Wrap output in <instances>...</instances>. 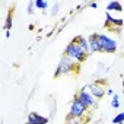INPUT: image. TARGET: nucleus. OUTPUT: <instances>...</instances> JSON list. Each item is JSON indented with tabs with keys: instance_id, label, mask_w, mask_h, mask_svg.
Instances as JSON below:
<instances>
[{
	"instance_id": "obj_1",
	"label": "nucleus",
	"mask_w": 124,
	"mask_h": 124,
	"mask_svg": "<svg viewBox=\"0 0 124 124\" xmlns=\"http://www.w3.org/2000/svg\"><path fill=\"white\" fill-rule=\"evenodd\" d=\"M79 66V63H76V61L73 58H70L69 55L63 54V57H61V60L58 61V66L55 69V73H54V78H58V76H63V75H67L73 70H76Z\"/></svg>"
},
{
	"instance_id": "obj_2",
	"label": "nucleus",
	"mask_w": 124,
	"mask_h": 124,
	"mask_svg": "<svg viewBox=\"0 0 124 124\" xmlns=\"http://www.w3.org/2000/svg\"><path fill=\"white\" fill-rule=\"evenodd\" d=\"M64 54L69 55L70 58H73L76 63H82V61H85L86 57H88V54L83 51V48H82L75 39L67 44V47H66V50H64Z\"/></svg>"
},
{
	"instance_id": "obj_3",
	"label": "nucleus",
	"mask_w": 124,
	"mask_h": 124,
	"mask_svg": "<svg viewBox=\"0 0 124 124\" xmlns=\"http://www.w3.org/2000/svg\"><path fill=\"white\" fill-rule=\"evenodd\" d=\"M99 38V47H101V53H108V54H112L117 51V41L112 39L109 35H105V34H99L98 35Z\"/></svg>"
},
{
	"instance_id": "obj_4",
	"label": "nucleus",
	"mask_w": 124,
	"mask_h": 124,
	"mask_svg": "<svg viewBox=\"0 0 124 124\" xmlns=\"http://www.w3.org/2000/svg\"><path fill=\"white\" fill-rule=\"evenodd\" d=\"M76 96L79 98V101H80V102L88 108V109H89V108H95V107H96V101H98V99H96L91 92H89L88 85H86L85 88H82V89L76 93Z\"/></svg>"
},
{
	"instance_id": "obj_5",
	"label": "nucleus",
	"mask_w": 124,
	"mask_h": 124,
	"mask_svg": "<svg viewBox=\"0 0 124 124\" xmlns=\"http://www.w3.org/2000/svg\"><path fill=\"white\" fill-rule=\"evenodd\" d=\"M86 112H88V108L79 101V98L75 95V98H73V101H72V104H70V115L72 117H75V118H83L85 115H86Z\"/></svg>"
},
{
	"instance_id": "obj_6",
	"label": "nucleus",
	"mask_w": 124,
	"mask_h": 124,
	"mask_svg": "<svg viewBox=\"0 0 124 124\" xmlns=\"http://www.w3.org/2000/svg\"><path fill=\"white\" fill-rule=\"evenodd\" d=\"M88 89H89V92H91L96 99H99V98H102L104 95H107V93H105V88H104L101 83H89V85H88Z\"/></svg>"
},
{
	"instance_id": "obj_7",
	"label": "nucleus",
	"mask_w": 124,
	"mask_h": 124,
	"mask_svg": "<svg viewBox=\"0 0 124 124\" xmlns=\"http://www.w3.org/2000/svg\"><path fill=\"white\" fill-rule=\"evenodd\" d=\"M28 123L29 124H47L48 117H44L38 112H29L28 114Z\"/></svg>"
},
{
	"instance_id": "obj_8",
	"label": "nucleus",
	"mask_w": 124,
	"mask_h": 124,
	"mask_svg": "<svg viewBox=\"0 0 124 124\" xmlns=\"http://www.w3.org/2000/svg\"><path fill=\"white\" fill-rule=\"evenodd\" d=\"M99 34H92L88 37V41H89V45H91V51L92 54L93 53H101V47H99V38H98Z\"/></svg>"
},
{
	"instance_id": "obj_9",
	"label": "nucleus",
	"mask_w": 124,
	"mask_h": 124,
	"mask_svg": "<svg viewBox=\"0 0 124 124\" xmlns=\"http://www.w3.org/2000/svg\"><path fill=\"white\" fill-rule=\"evenodd\" d=\"M75 41L83 48V51L89 55V54H92V51H91V45H89V41H88V38H85L83 35H78L76 38H75Z\"/></svg>"
},
{
	"instance_id": "obj_10",
	"label": "nucleus",
	"mask_w": 124,
	"mask_h": 124,
	"mask_svg": "<svg viewBox=\"0 0 124 124\" xmlns=\"http://www.w3.org/2000/svg\"><path fill=\"white\" fill-rule=\"evenodd\" d=\"M105 18H107V22H105V25L107 26H111L112 23L115 25V28L118 26V28H121L123 26V23H124V21L123 19H115V18H112V15L109 13V12H107L105 13Z\"/></svg>"
},
{
	"instance_id": "obj_11",
	"label": "nucleus",
	"mask_w": 124,
	"mask_h": 124,
	"mask_svg": "<svg viewBox=\"0 0 124 124\" xmlns=\"http://www.w3.org/2000/svg\"><path fill=\"white\" fill-rule=\"evenodd\" d=\"M107 10L108 12H123V6L120 2H117V0H112V2H109L107 5Z\"/></svg>"
},
{
	"instance_id": "obj_12",
	"label": "nucleus",
	"mask_w": 124,
	"mask_h": 124,
	"mask_svg": "<svg viewBox=\"0 0 124 124\" xmlns=\"http://www.w3.org/2000/svg\"><path fill=\"white\" fill-rule=\"evenodd\" d=\"M48 2H45V0H35V8L37 9H41V10H45L48 9Z\"/></svg>"
},
{
	"instance_id": "obj_13",
	"label": "nucleus",
	"mask_w": 124,
	"mask_h": 124,
	"mask_svg": "<svg viewBox=\"0 0 124 124\" xmlns=\"http://www.w3.org/2000/svg\"><path fill=\"white\" fill-rule=\"evenodd\" d=\"M10 28H12V12L8 13V16H6V22H5V29H6V32H9Z\"/></svg>"
},
{
	"instance_id": "obj_14",
	"label": "nucleus",
	"mask_w": 124,
	"mask_h": 124,
	"mask_svg": "<svg viewBox=\"0 0 124 124\" xmlns=\"http://www.w3.org/2000/svg\"><path fill=\"white\" fill-rule=\"evenodd\" d=\"M123 123H124V112H120L112 118V124H123Z\"/></svg>"
},
{
	"instance_id": "obj_15",
	"label": "nucleus",
	"mask_w": 124,
	"mask_h": 124,
	"mask_svg": "<svg viewBox=\"0 0 124 124\" xmlns=\"http://www.w3.org/2000/svg\"><path fill=\"white\" fill-rule=\"evenodd\" d=\"M111 107L114 108V109H117V108H120V96L115 93L114 96H112V101H111Z\"/></svg>"
},
{
	"instance_id": "obj_16",
	"label": "nucleus",
	"mask_w": 124,
	"mask_h": 124,
	"mask_svg": "<svg viewBox=\"0 0 124 124\" xmlns=\"http://www.w3.org/2000/svg\"><path fill=\"white\" fill-rule=\"evenodd\" d=\"M58 12H60V5H58V3H54V5H53V8H51V15H53V16H55Z\"/></svg>"
},
{
	"instance_id": "obj_17",
	"label": "nucleus",
	"mask_w": 124,
	"mask_h": 124,
	"mask_svg": "<svg viewBox=\"0 0 124 124\" xmlns=\"http://www.w3.org/2000/svg\"><path fill=\"white\" fill-rule=\"evenodd\" d=\"M34 8H35V2H29V3H28V13H29V15L34 13Z\"/></svg>"
},
{
	"instance_id": "obj_18",
	"label": "nucleus",
	"mask_w": 124,
	"mask_h": 124,
	"mask_svg": "<svg viewBox=\"0 0 124 124\" xmlns=\"http://www.w3.org/2000/svg\"><path fill=\"white\" fill-rule=\"evenodd\" d=\"M107 95H108V96H114L115 93L112 92V89H108V91H107Z\"/></svg>"
},
{
	"instance_id": "obj_19",
	"label": "nucleus",
	"mask_w": 124,
	"mask_h": 124,
	"mask_svg": "<svg viewBox=\"0 0 124 124\" xmlns=\"http://www.w3.org/2000/svg\"><path fill=\"white\" fill-rule=\"evenodd\" d=\"M89 6H91L92 9H96V8H98V3H89Z\"/></svg>"
},
{
	"instance_id": "obj_20",
	"label": "nucleus",
	"mask_w": 124,
	"mask_h": 124,
	"mask_svg": "<svg viewBox=\"0 0 124 124\" xmlns=\"http://www.w3.org/2000/svg\"><path fill=\"white\" fill-rule=\"evenodd\" d=\"M26 124H29V123H26Z\"/></svg>"
}]
</instances>
